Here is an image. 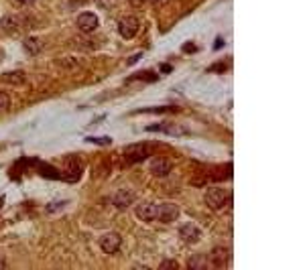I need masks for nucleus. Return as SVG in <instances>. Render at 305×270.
Here are the masks:
<instances>
[{"mask_svg":"<svg viewBox=\"0 0 305 270\" xmlns=\"http://www.w3.org/2000/svg\"><path fill=\"white\" fill-rule=\"evenodd\" d=\"M228 201V193L222 187H212L206 191V205L210 209H222Z\"/></svg>","mask_w":305,"mask_h":270,"instance_id":"nucleus-1","label":"nucleus"},{"mask_svg":"<svg viewBox=\"0 0 305 270\" xmlns=\"http://www.w3.org/2000/svg\"><path fill=\"white\" fill-rule=\"evenodd\" d=\"M155 205H157L155 219H159L161 223H173L179 217V207L175 203H169V201H165V203H155Z\"/></svg>","mask_w":305,"mask_h":270,"instance_id":"nucleus-2","label":"nucleus"},{"mask_svg":"<svg viewBox=\"0 0 305 270\" xmlns=\"http://www.w3.org/2000/svg\"><path fill=\"white\" fill-rule=\"evenodd\" d=\"M139 27H141L139 18H135V16H122L120 22H118V33L124 39H133L139 33Z\"/></svg>","mask_w":305,"mask_h":270,"instance_id":"nucleus-3","label":"nucleus"},{"mask_svg":"<svg viewBox=\"0 0 305 270\" xmlns=\"http://www.w3.org/2000/svg\"><path fill=\"white\" fill-rule=\"evenodd\" d=\"M76 25L79 27L81 33H94L100 27V20H98V16L94 12H81L76 18Z\"/></svg>","mask_w":305,"mask_h":270,"instance_id":"nucleus-4","label":"nucleus"},{"mask_svg":"<svg viewBox=\"0 0 305 270\" xmlns=\"http://www.w3.org/2000/svg\"><path fill=\"white\" fill-rule=\"evenodd\" d=\"M122 246V238H120V234H116V232H110V234H104L102 238H100V248H102V252H106V254H114L118 248Z\"/></svg>","mask_w":305,"mask_h":270,"instance_id":"nucleus-5","label":"nucleus"},{"mask_svg":"<svg viewBox=\"0 0 305 270\" xmlns=\"http://www.w3.org/2000/svg\"><path fill=\"white\" fill-rule=\"evenodd\" d=\"M124 156L128 163H141L149 156V146L147 144H133V146H126Z\"/></svg>","mask_w":305,"mask_h":270,"instance_id":"nucleus-6","label":"nucleus"},{"mask_svg":"<svg viewBox=\"0 0 305 270\" xmlns=\"http://www.w3.org/2000/svg\"><path fill=\"white\" fill-rule=\"evenodd\" d=\"M149 173L152 177H167L171 173V163L167 159H161V156H157V159H152L149 163Z\"/></svg>","mask_w":305,"mask_h":270,"instance_id":"nucleus-7","label":"nucleus"},{"mask_svg":"<svg viewBox=\"0 0 305 270\" xmlns=\"http://www.w3.org/2000/svg\"><path fill=\"white\" fill-rule=\"evenodd\" d=\"M135 199H137L135 191H130V189H120V191L114 195L112 203H114V207H118V209H126V207H130V205L135 203Z\"/></svg>","mask_w":305,"mask_h":270,"instance_id":"nucleus-8","label":"nucleus"},{"mask_svg":"<svg viewBox=\"0 0 305 270\" xmlns=\"http://www.w3.org/2000/svg\"><path fill=\"white\" fill-rule=\"evenodd\" d=\"M179 236H181L183 242L195 244V242H200V238H202V230L198 226H193V223H183V226L179 228Z\"/></svg>","mask_w":305,"mask_h":270,"instance_id":"nucleus-9","label":"nucleus"},{"mask_svg":"<svg viewBox=\"0 0 305 270\" xmlns=\"http://www.w3.org/2000/svg\"><path fill=\"white\" fill-rule=\"evenodd\" d=\"M135 213H137V217H139L141 221L151 223V221H155V215H157V205H155V203H141V205H137Z\"/></svg>","mask_w":305,"mask_h":270,"instance_id":"nucleus-10","label":"nucleus"},{"mask_svg":"<svg viewBox=\"0 0 305 270\" xmlns=\"http://www.w3.org/2000/svg\"><path fill=\"white\" fill-rule=\"evenodd\" d=\"M0 27H2L6 33H16L20 29H25L23 27V18H20L18 14H6V16H2V20H0Z\"/></svg>","mask_w":305,"mask_h":270,"instance_id":"nucleus-11","label":"nucleus"},{"mask_svg":"<svg viewBox=\"0 0 305 270\" xmlns=\"http://www.w3.org/2000/svg\"><path fill=\"white\" fill-rule=\"evenodd\" d=\"M228 258H230V254H228V248H214V250H212V256H210V262H208V266L224 268V266L228 264Z\"/></svg>","mask_w":305,"mask_h":270,"instance_id":"nucleus-12","label":"nucleus"},{"mask_svg":"<svg viewBox=\"0 0 305 270\" xmlns=\"http://www.w3.org/2000/svg\"><path fill=\"white\" fill-rule=\"evenodd\" d=\"M147 130L151 132H165V134H183L187 132L185 128H177V126H173V124H152V126H147Z\"/></svg>","mask_w":305,"mask_h":270,"instance_id":"nucleus-13","label":"nucleus"},{"mask_svg":"<svg viewBox=\"0 0 305 270\" xmlns=\"http://www.w3.org/2000/svg\"><path fill=\"white\" fill-rule=\"evenodd\" d=\"M23 47H25V51H27L29 55H37V53H41V49H43V43H41V39H37V37H27L25 43H23Z\"/></svg>","mask_w":305,"mask_h":270,"instance_id":"nucleus-14","label":"nucleus"},{"mask_svg":"<svg viewBox=\"0 0 305 270\" xmlns=\"http://www.w3.org/2000/svg\"><path fill=\"white\" fill-rule=\"evenodd\" d=\"M187 268L189 270H206L208 268V258L204 254H193L187 260Z\"/></svg>","mask_w":305,"mask_h":270,"instance_id":"nucleus-15","label":"nucleus"},{"mask_svg":"<svg viewBox=\"0 0 305 270\" xmlns=\"http://www.w3.org/2000/svg\"><path fill=\"white\" fill-rule=\"evenodd\" d=\"M135 79H145V81H157L159 75L152 73V71H141L139 75H135Z\"/></svg>","mask_w":305,"mask_h":270,"instance_id":"nucleus-16","label":"nucleus"},{"mask_svg":"<svg viewBox=\"0 0 305 270\" xmlns=\"http://www.w3.org/2000/svg\"><path fill=\"white\" fill-rule=\"evenodd\" d=\"M10 108V98L6 92H0V112L2 110H8Z\"/></svg>","mask_w":305,"mask_h":270,"instance_id":"nucleus-17","label":"nucleus"},{"mask_svg":"<svg viewBox=\"0 0 305 270\" xmlns=\"http://www.w3.org/2000/svg\"><path fill=\"white\" fill-rule=\"evenodd\" d=\"M159 268H161V270H165V268H173V270H177V268H179V264H177L175 260H163V262L159 264Z\"/></svg>","mask_w":305,"mask_h":270,"instance_id":"nucleus-18","label":"nucleus"},{"mask_svg":"<svg viewBox=\"0 0 305 270\" xmlns=\"http://www.w3.org/2000/svg\"><path fill=\"white\" fill-rule=\"evenodd\" d=\"M85 140H90V142H96V144H110V136H102V138H94V136H88Z\"/></svg>","mask_w":305,"mask_h":270,"instance_id":"nucleus-19","label":"nucleus"},{"mask_svg":"<svg viewBox=\"0 0 305 270\" xmlns=\"http://www.w3.org/2000/svg\"><path fill=\"white\" fill-rule=\"evenodd\" d=\"M35 0H14V4L16 6H29V4H33Z\"/></svg>","mask_w":305,"mask_h":270,"instance_id":"nucleus-20","label":"nucleus"},{"mask_svg":"<svg viewBox=\"0 0 305 270\" xmlns=\"http://www.w3.org/2000/svg\"><path fill=\"white\" fill-rule=\"evenodd\" d=\"M222 45H224V41H222V39H218V41L214 43V49H220V47H222Z\"/></svg>","mask_w":305,"mask_h":270,"instance_id":"nucleus-21","label":"nucleus"},{"mask_svg":"<svg viewBox=\"0 0 305 270\" xmlns=\"http://www.w3.org/2000/svg\"><path fill=\"white\" fill-rule=\"evenodd\" d=\"M98 2H100L102 6H110V4H112V0H98Z\"/></svg>","mask_w":305,"mask_h":270,"instance_id":"nucleus-22","label":"nucleus"},{"mask_svg":"<svg viewBox=\"0 0 305 270\" xmlns=\"http://www.w3.org/2000/svg\"><path fill=\"white\" fill-rule=\"evenodd\" d=\"M128 2H130V4H135V6H141V4H143V0H128Z\"/></svg>","mask_w":305,"mask_h":270,"instance_id":"nucleus-23","label":"nucleus"},{"mask_svg":"<svg viewBox=\"0 0 305 270\" xmlns=\"http://www.w3.org/2000/svg\"><path fill=\"white\" fill-rule=\"evenodd\" d=\"M149 2H152V4H159V2H163V0H149Z\"/></svg>","mask_w":305,"mask_h":270,"instance_id":"nucleus-24","label":"nucleus"},{"mask_svg":"<svg viewBox=\"0 0 305 270\" xmlns=\"http://www.w3.org/2000/svg\"><path fill=\"white\" fill-rule=\"evenodd\" d=\"M0 268H4V260H0Z\"/></svg>","mask_w":305,"mask_h":270,"instance_id":"nucleus-25","label":"nucleus"}]
</instances>
